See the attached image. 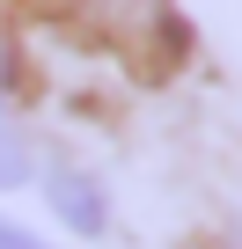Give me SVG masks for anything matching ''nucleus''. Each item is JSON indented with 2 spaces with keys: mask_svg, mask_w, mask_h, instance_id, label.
<instances>
[{
  "mask_svg": "<svg viewBox=\"0 0 242 249\" xmlns=\"http://www.w3.org/2000/svg\"><path fill=\"white\" fill-rule=\"evenodd\" d=\"M52 8L88 22V30H103V37H147L162 22V0H52Z\"/></svg>",
  "mask_w": 242,
  "mask_h": 249,
  "instance_id": "obj_1",
  "label": "nucleus"
},
{
  "mask_svg": "<svg viewBox=\"0 0 242 249\" xmlns=\"http://www.w3.org/2000/svg\"><path fill=\"white\" fill-rule=\"evenodd\" d=\"M52 205H59V220L81 227V234L103 227V191H95V176H81V169H52Z\"/></svg>",
  "mask_w": 242,
  "mask_h": 249,
  "instance_id": "obj_2",
  "label": "nucleus"
},
{
  "mask_svg": "<svg viewBox=\"0 0 242 249\" xmlns=\"http://www.w3.org/2000/svg\"><path fill=\"white\" fill-rule=\"evenodd\" d=\"M30 176V147L8 132V124H0V191H8V183H22Z\"/></svg>",
  "mask_w": 242,
  "mask_h": 249,
  "instance_id": "obj_3",
  "label": "nucleus"
},
{
  "mask_svg": "<svg viewBox=\"0 0 242 249\" xmlns=\"http://www.w3.org/2000/svg\"><path fill=\"white\" fill-rule=\"evenodd\" d=\"M0 249H44L37 234H22V227H8V220H0Z\"/></svg>",
  "mask_w": 242,
  "mask_h": 249,
  "instance_id": "obj_4",
  "label": "nucleus"
},
{
  "mask_svg": "<svg viewBox=\"0 0 242 249\" xmlns=\"http://www.w3.org/2000/svg\"><path fill=\"white\" fill-rule=\"evenodd\" d=\"M0 88H8V44H0Z\"/></svg>",
  "mask_w": 242,
  "mask_h": 249,
  "instance_id": "obj_5",
  "label": "nucleus"
},
{
  "mask_svg": "<svg viewBox=\"0 0 242 249\" xmlns=\"http://www.w3.org/2000/svg\"><path fill=\"white\" fill-rule=\"evenodd\" d=\"M235 249H242V242H235Z\"/></svg>",
  "mask_w": 242,
  "mask_h": 249,
  "instance_id": "obj_6",
  "label": "nucleus"
}]
</instances>
